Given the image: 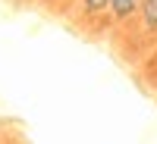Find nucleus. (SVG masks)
Masks as SVG:
<instances>
[{
    "label": "nucleus",
    "instance_id": "nucleus-3",
    "mask_svg": "<svg viewBox=\"0 0 157 144\" xmlns=\"http://www.w3.org/2000/svg\"><path fill=\"white\" fill-rule=\"evenodd\" d=\"M82 9L88 13V16H94V13L110 9V0H82Z\"/></svg>",
    "mask_w": 157,
    "mask_h": 144
},
{
    "label": "nucleus",
    "instance_id": "nucleus-2",
    "mask_svg": "<svg viewBox=\"0 0 157 144\" xmlns=\"http://www.w3.org/2000/svg\"><path fill=\"white\" fill-rule=\"evenodd\" d=\"M141 22L148 31H157V0H141Z\"/></svg>",
    "mask_w": 157,
    "mask_h": 144
},
{
    "label": "nucleus",
    "instance_id": "nucleus-1",
    "mask_svg": "<svg viewBox=\"0 0 157 144\" xmlns=\"http://www.w3.org/2000/svg\"><path fill=\"white\" fill-rule=\"evenodd\" d=\"M110 13L116 19H129L135 13H141V0H110Z\"/></svg>",
    "mask_w": 157,
    "mask_h": 144
}]
</instances>
